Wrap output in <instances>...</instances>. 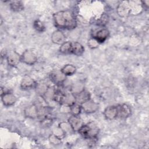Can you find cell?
Here are the masks:
<instances>
[{
  "label": "cell",
  "instance_id": "5b68a950",
  "mask_svg": "<svg viewBox=\"0 0 149 149\" xmlns=\"http://www.w3.org/2000/svg\"><path fill=\"white\" fill-rule=\"evenodd\" d=\"M132 5L130 1H123L118 6V13L122 17L129 15L132 11Z\"/></svg>",
  "mask_w": 149,
  "mask_h": 149
},
{
  "label": "cell",
  "instance_id": "30bf717a",
  "mask_svg": "<svg viewBox=\"0 0 149 149\" xmlns=\"http://www.w3.org/2000/svg\"><path fill=\"white\" fill-rule=\"evenodd\" d=\"M118 106L111 105L107 107L104 111V115L106 119L112 120L118 118Z\"/></svg>",
  "mask_w": 149,
  "mask_h": 149
},
{
  "label": "cell",
  "instance_id": "9a60e30c",
  "mask_svg": "<svg viewBox=\"0 0 149 149\" xmlns=\"http://www.w3.org/2000/svg\"><path fill=\"white\" fill-rule=\"evenodd\" d=\"M109 35V31L107 29L102 28L96 32L95 34L93 36L97 41L100 44L104 42L108 37Z\"/></svg>",
  "mask_w": 149,
  "mask_h": 149
},
{
  "label": "cell",
  "instance_id": "cb8c5ba5",
  "mask_svg": "<svg viewBox=\"0 0 149 149\" xmlns=\"http://www.w3.org/2000/svg\"><path fill=\"white\" fill-rule=\"evenodd\" d=\"M88 47L90 48H97L98 46L99 45L100 43L97 41V40L94 38L93 37H91V38H90L88 41Z\"/></svg>",
  "mask_w": 149,
  "mask_h": 149
},
{
  "label": "cell",
  "instance_id": "ac0fdd59",
  "mask_svg": "<svg viewBox=\"0 0 149 149\" xmlns=\"http://www.w3.org/2000/svg\"><path fill=\"white\" fill-rule=\"evenodd\" d=\"M60 70L66 76H72L76 72V68L73 65L67 64L65 65L63 67H62Z\"/></svg>",
  "mask_w": 149,
  "mask_h": 149
},
{
  "label": "cell",
  "instance_id": "5bb4252c",
  "mask_svg": "<svg viewBox=\"0 0 149 149\" xmlns=\"http://www.w3.org/2000/svg\"><path fill=\"white\" fill-rule=\"evenodd\" d=\"M118 118L120 119H125L129 117L131 114L130 107L126 104H123L121 105H118Z\"/></svg>",
  "mask_w": 149,
  "mask_h": 149
},
{
  "label": "cell",
  "instance_id": "8992f818",
  "mask_svg": "<svg viewBox=\"0 0 149 149\" xmlns=\"http://www.w3.org/2000/svg\"><path fill=\"white\" fill-rule=\"evenodd\" d=\"M1 100L5 106L9 107L15 104L17 101V98L12 93L4 91L1 93Z\"/></svg>",
  "mask_w": 149,
  "mask_h": 149
},
{
  "label": "cell",
  "instance_id": "44dd1931",
  "mask_svg": "<svg viewBox=\"0 0 149 149\" xmlns=\"http://www.w3.org/2000/svg\"><path fill=\"white\" fill-rule=\"evenodd\" d=\"M109 22V16L105 14H102L96 21L97 25L100 26H105Z\"/></svg>",
  "mask_w": 149,
  "mask_h": 149
},
{
  "label": "cell",
  "instance_id": "3957f363",
  "mask_svg": "<svg viewBox=\"0 0 149 149\" xmlns=\"http://www.w3.org/2000/svg\"><path fill=\"white\" fill-rule=\"evenodd\" d=\"M78 132L85 139H94L99 133V128L94 122H90L86 125L83 124Z\"/></svg>",
  "mask_w": 149,
  "mask_h": 149
},
{
  "label": "cell",
  "instance_id": "d6986e66",
  "mask_svg": "<svg viewBox=\"0 0 149 149\" xmlns=\"http://www.w3.org/2000/svg\"><path fill=\"white\" fill-rule=\"evenodd\" d=\"M10 9L14 12H20L24 9V6L21 1H12L10 3Z\"/></svg>",
  "mask_w": 149,
  "mask_h": 149
},
{
  "label": "cell",
  "instance_id": "6da1fadb",
  "mask_svg": "<svg viewBox=\"0 0 149 149\" xmlns=\"http://www.w3.org/2000/svg\"><path fill=\"white\" fill-rule=\"evenodd\" d=\"M55 25L61 29L72 30L77 25L74 15L69 10H61L53 15Z\"/></svg>",
  "mask_w": 149,
  "mask_h": 149
},
{
  "label": "cell",
  "instance_id": "603a6c76",
  "mask_svg": "<svg viewBox=\"0 0 149 149\" xmlns=\"http://www.w3.org/2000/svg\"><path fill=\"white\" fill-rule=\"evenodd\" d=\"M49 140L50 143L54 145H58L61 142V139L55 134H51L49 137Z\"/></svg>",
  "mask_w": 149,
  "mask_h": 149
},
{
  "label": "cell",
  "instance_id": "277c9868",
  "mask_svg": "<svg viewBox=\"0 0 149 149\" xmlns=\"http://www.w3.org/2000/svg\"><path fill=\"white\" fill-rule=\"evenodd\" d=\"M21 59L24 63L28 65H33L37 62V57L32 50L27 49L21 55Z\"/></svg>",
  "mask_w": 149,
  "mask_h": 149
},
{
  "label": "cell",
  "instance_id": "ffe728a7",
  "mask_svg": "<svg viewBox=\"0 0 149 149\" xmlns=\"http://www.w3.org/2000/svg\"><path fill=\"white\" fill-rule=\"evenodd\" d=\"M81 110L82 109L80 104L77 102H74L70 106V112L72 113V115L79 116Z\"/></svg>",
  "mask_w": 149,
  "mask_h": 149
},
{
  "label": "cell",
  "instance_id": "7402d4cb",
  "mask_svg": "<svg viewBox=\"0 0 149 149\" xmlns=\"http://www.w3.org/2000/svg\"><path fill=\"white\" fill-rule=\"evenodd\" d=\"M33 27L34 28V29L36 31H38V32H40V33H42V32L44 31L45 30V27L44 25L39 20H36L34 22Z\"/></svg>",
  "mask_w": 149,
  "mask_h": 149
},
{
  "label": "cell",
  "instance_id": "52a82bcc",
  "mask_svg": "<svg viewBox=\"0 0 149 149\" xmlns=\"http://www.w3.org/2000/svg\"><path fill=\"white\" fill-rule=\"evenodd\" d=\"M81 109L86 113H91L95 112L98 109V105L94 101L89 100L80 104Z\"/></svg>",
  "mask_w": 149,
  "mask_h": 149
},
{
  "label": "cell",
  "instance_id": "2e32d148",
  "mask_svg": "<svg viewBox=\"0 0 149 149\" xmlns=\"http://www.w3.org/2000/svg\"><path fill=\"white\" fill-rule=\"evenodd\" d=\"M74 95L75 98V102L79 104H81L84 102L90 100V94L89 92L84 90L80 91L76 95L74 94Z\"/></svg>",
  "mask_w": 149,
  "mask_h": 149
},
{
  "label": "cell",
  "instance_id": "8fae6325",
  "mask_svg": "<svg viewBox=\"0 0 149 149\" xmlns=\"http://www.w3.org/2000/svg\"><path fill=\"white\" fill-rule=\"evenodd\" d=\"M68 123L70 125V127L73 131H78L84 124L83 120L80 118H79V116L72 115L68 119Z\"/></svg>",
  "mask_w": 149,
  "mask_h": 149
},
{
  "label": "cell",
  "instance_id": "ba28073f",
  "mask_svg": "<svg viewBox=\"0 0 149 149\" xmlns=\"http://www.w3.org/2000/svg\"><path fill=\"white\" fill-rule=\"evenodd\" d=\"M24 115L29 118H38L39 115V106L32 104L27 107L24 111Z\"/></svg>",
  "mask_w": 149,
  "mask_h": 149
},
{
  "label": "cell",
  "instance_id": "9c48e42d",
  "mask_svg": "<svg viewBox=\"0 0 149 149\" xmlns=\"http://www.w3.org/2000/svg\"><path fill=\"white\" fill-rule=\"evenodd\" d=\"M8 63L11 66H16L22 61L21 55L16 51L10 52L6 57Z\"/></svg>",
  "mask_w": 149,
  "mask_h": 149
},
{
  "label": "cell",
  "instance_id": "7a4b0ae2",
  "mask_svg": "<svg viewBox=\"0 0 149 149\" xmlns=\"http://www.w3.org/2000/svg\"><path fill=\"white\" fill-rule=\"evenodd\" d=\"M60 52L66 54H73L81 56L84 52V47L77 41H66L61 45Z\"/></svg>",
  "mask_w": 149,
  "mask_h": 149
},
{
  "label": "cell",
  "instance_id": "4fadbf2b",
  "mask_svg": "<svg viewBox=\"0 0 149 149\" xmlns=\"http://www.w3.org/2000/svg\"><path fill=\"white\" fill-rule=\"evenodd\" d=\"M49 77L51 79V80L55 84L61 85L65 80L66 76L64 75L61 72V70H56L53 71L51 73V74H49Z\"/></svg>",
  "mask_w": 149,
  "mask_h": 149
},
{
  "label": "cell",
  "instance_id": "e0dca14e",
  "mask_svg": "<svg viewBox=\"0 0 149 149\" xmlns=\"http://www.w3.org/2000/svg\"><path fill=\"white\" fill-rule=\"evenodd\" d=\"M65 36L60 30L55 31L51 35L52 41L56 44H62L65 42Z\"/></svg>",
  "mask_w": 149,
  "mask_h": 149
},
{
  "label": "cell",
  "instance_id": "7c38bea8",
  "mask_svg": "<svg viewBox=\"0 0 149 149\" xmlns=\"http://www.w3.org/2000/svg\"><path fill=\"white\" fill-rule=\"evenodd\" d=\"M37 83L35 80L29 76H25L20 83V87L23 90H29L36 87Z\"/></svg>",
  "mask_w": 149,
  "mask_h": 149
}]
</instances>
